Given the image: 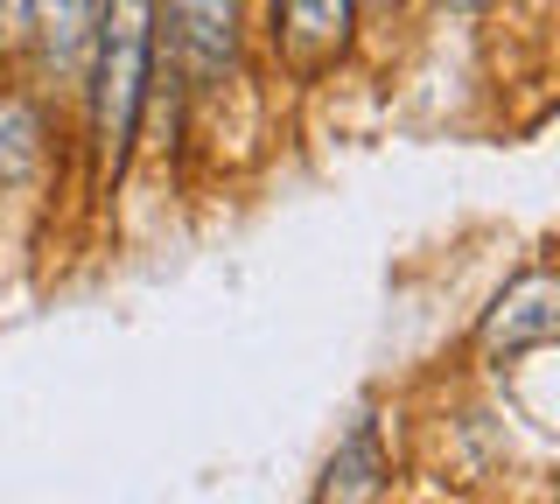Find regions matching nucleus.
Here are the masks:
<instances>
[{
    "label": "nucleus",
    "instance_id": "1",
    "mask_svg": "<svg viewBox=\"0 0 560 504\" xmlns=\"http://www.w3.org/2000/svg\"><path fill=\"white\" fill-rule=\"evenodd\" d=\"M98 63H92V113H98V141L105 154H127L140 106H148V78H154V0H105L98 14Z\"/></svg>",
    "mask_w": 560,
    "mask_h": 504
},
{
    "label": "nucleus",
    "instance_id": "2",
    "mask_svg": "<svg viewBox=\"0 0 560 504\" xmlns=\"http://www.w3.org/2000/svg\"><path fill=\"white\" fill-rule=\"evenodd\" d=\"M232 43H238L232 0H168V49L183 57V71L197 78V84L224 78V63H232Z\"/></svg>",
    "mask_w": 560,
    "mask_h": 504
},
{
    "label": "nucleus",
    "instance_id": "3",
    "mask_svg": "<svg viewBox=\"0 0 560 504\" xmlns=\"http://www.w3.org/2000/svg\"><path fill=\"white\" fill-rule=\"evenodd\" d=\"M560 288H553V273H525V281L504 294L498 308H490V323H483V343L490 351H525V343H547L553 329H560Z\"/></svg>",
    "mask_w": 560,
    "mask_h": 504
},
{
    "label": "nucleus",
    "instance_id": "4",
    "mask_svg": "<svg viewBox=\"0 0 560 504\" xmlns=\"http://www.w3.org/2000/svg\"><path fill=\"white\" fill-rule=\"evenodd\" d=\"M280 36L302 63L329 57L350 36V0H280Z\"/></svg>",
    "mask_w": 560,
    "mask_h": 504
},
{
    "label": "nucleus",
    "instance_id": "5",
    "mask_svg": "<svg viewBox=\"0 0 560 504\" xmlns=\"http://www.w3.org/2000/svg\"><path fill=\"white\" fill-rule=\"evenodd\" d=\"M92 22H98V0H43V43H49V57L70 63L84 49V36H92Z\"/></svg>",
    "mask_w": 560,
    "mask_h": 504
},
{
    "label": "nucleus",
    "instance_id": "6",
    "mask_svg": "<svg viewBox=\"0 0 560 504\" xmlns=\"http://www.w3.org/2000/svg\"><path fill=\"white\" fill-rule=\"evenodd\" d=\"M35 113L28 106H8L0 113V183H22L35 162H43V141H35Z\"/></svg>",
    "mask_w": 560,
    "mask_h": 504
},
{
    "label": "nucleus",
    "instance_id": "7",
    "mask_svg": "<svg viewBox=\"0 0 560 504\" xmlns=\"http://www.w3.org/2000/svg\"><path fill=\"white\" fill-rule=\"evenodd\" d=\"M448 8H477V0H448Z\"/></svg>",
    "mask_w": 560,
    "mask_h": 504
}]
</instances>
